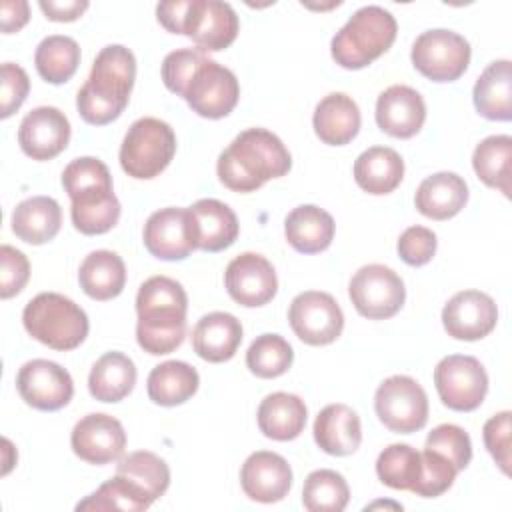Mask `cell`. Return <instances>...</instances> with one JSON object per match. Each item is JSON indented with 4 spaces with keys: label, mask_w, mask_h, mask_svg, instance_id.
<instances>
[{
    "label": "cell",
    "mask_w": 512,
    "mask_h": 512,
    "mask_svg": "<svg viewBox=\"0 0 512 512\" xmlns=\"http://www.w3.org/2000/svg\"><path fill=\"white\" fill-rule=\"evenodd\" d=\"M186 310L188 296L180 282L168 276L144 280L136 294L138 346L152 356L174 352L186 336Z\"/></svg>",
    "instance_id": "obj_1"
},
{
    "label": "cell",
    "mask_w": 512,
    "mask_h": 512,
    "mask_svg": "<svg viewBox=\"0 0 512 512\" xmlns=\"http://www.w3.org/2000/svg\"><path fill=\"white\" fill-rule=\"evenodd\" d=\"M290 152L282 140L264 128L240 132L218 156L220 182L234 192H254L264 182L288 174Z\"/></svg>",
    "instance_id": "obj_2"
},
{
    "label": "cell",
    "mask_w": 512,
    "mask_h": 512,
    "mask_svg": "<svg viewBox=\"0 0 512 512\" xmlns=\"http://www.w3.org/2000/svg\"><path fill=\"white\" fill-rule=\"evenodd\" d=\"M136 78V58L122 44L104 46L94 58L88 80L76 94V108L84 122L104 126L128 106Z\"/></svg>",
    "instance_id": "obj_3"
},
{
    "label": "cell",
    "mask_w": 512,
    "mask_h": 512,
    "mask_svg": "<svg viewBox=\"0 0 512 512\" xmlns=\"http://www.w3.org/2000/svg\"><path fill=\"white\" fill-rule=\"evenodd\" d=\"M62 186L70 196V218L78 232L96 236L112 230L120 218L108 166L94 158H74L62 172Z\"/></svg>",
    "instance_id": "obj_4"
},
{
    "label": "cell",
    "mask_w": 512,
    "mask_h": 512,
    "mask_svg": "<svg viewBox=\"0 0 512 512\" xmlns=\"http://www.w3.org/2000/svg\"><path fill=\"white\" fill-rule=\"evenodd\" d=\"M396 32V18L386 8L362 6L332 38V58L346 70H360L392 46Z\"/></svg>",
    "instance_id": "obj_5"
},
{
    "label": "cell",
    "mask_w": 512,
    "mask_h": 512,
    "mask_svg": "<svg viewBox=\"0 0 512 512\" xmlns=\"http://www.w3.org/2000/svg\"><path fill=\"white\" fill-rule=\"evenodd\" d=\"M22 324L34 340L58 352L78 348L90 328L86 312L58 292L34 296L22 312Z\"/></svg>",
    "instance_id": "obj_6"
},
{
    "label": "cell",
    "mask_w": 512,
    "mask_h": 512,
    "mask_svg": "<svg viewBox=\"0 0 512 512\" xmlns=\"http://www.w3.org/2000/svg\"><path fill=\"white\" fill-rule=\"evenodd\" d=\"M176 154V134L160 118L144 116L130 124L122 146L120 166L136 180H152L172 162Z\"/></svg>",
    "instance_id": "obj_7"
},
{
    "label": "cell",
    "mask_w": 512,
    "mask_h": 512,
    "mask_svg": "<svg viewBox=\"0 0 512 512\" xmlns=\"http://www.w3.org/2000/svg\"><path fill=\"white\" fill-rule=\"evenodd\" d=\"M378 420L392 432L412 434L428 422V398L424 388L410 376L386 378L374 394Z\"/></svg>",
    "instance_id": "obj_8"
},
{
    "label": "cell",
    "mask_w": 512,
    "mask_h": 512,
    "mask_svg": "<svg viewBox=\"0 0 512 512\" xmlns=\"http://www.w3.org/2000/svg\"><path fill=\"white\" fill-rule=\"evenodd\" d=\"M410 58L414 68L428 80L454 82L470 64V44L458 32L434 28L414 40Z\"/></svg>",
    "instance_id": "obj_9"
},
{
    "label": "cell",
    "mask_w": 512,
    "mask_h": 512,
    "mask_svg": "<svg viewBox=\"0 0 512 512\" xmlns=\"http://www.w3.org/2000/svg\"><path fill=\"white\" fill-rule=\"evenodd\" d=\"M434 384L444 406L456 412H472L486 398L488 374L478 358L450 354L436 364Z\"/></svg>",
    "instance_id": "obj_10"
},
{
    "label": "cell",
    "mask_w": 512,
    "mask_h": 512,
    "mask_svg": "<svg viewBox=\"0 0 512 512\" xmlns=\"http://www.w3.org/2000/svg\"><path fill=\"white\" fill-rule=\"evenodd\" d=\"M356 312L370 320L392 318L404 304L406 288L402 278L384 264H366L356 270L348 284Z\"/></svg>",
    "instance_id": "obj_11"
},
{
    "label": "cell",
    "mask_w": 512,
    "mask_h": 512,
    "mask_svg": "<svg viewBox=\"0 0 512 512\" xmlns=\"http://www.w3.org/2000/svg\"><path fill=\"white\" fill-rule=\"evenodd\" d=\"M288 322L304 344L326 346L342 334L344 314L328 292L306 290L290 302Z\"/></svg>",
    "instance_id": "obj_12"
},
{
    "label": "cell",
    "mask_w": 512,
    "mask_h": 512,
    "mask_svg": "<svg viewBox=\"0 0 512 512\" xmlns=\"http://www.w3.org/2000/svg\"><path fill=\"white\" fill-rule=\"evenodd\" d=\"M182 98L198 116L218 120L236 108L240 84L232 70L210 58L196 70Z\"/></svg>",
    "instance_id": "obj_13"
},
{
    "label": "cell",
    "mask_w": 512,
    "mask_h": 512,
    "mask_svg": "<svg viewBox=\"0 0 512 512\" xmlns=\"http://www.w3.org/2000/svg\"><path fill=\"white\" fill-rule=\"evenodd\" d=\"M16 388L22 400L44 412L64 408L74 394V382L66 368L52 360L36 358L22 364L16 374Z\"/></svg>",
    "instance_id": "obj_14"
},
{
    "label": "cell",
    "mask_w": 512,
    "mask_h": 512,
    "mask_svg": "<svg viewBox=\"0 0 512 512\" xmlns=\"http://www.w3.org/2000/svg\"><path fill=\"white\" fill-rule=\"evenodd\" d=\"M238 16L228 2L188 0L182 34L192 38L206 52L228 48L238 36Z\"/></svg>",
    "instance_id": "obj_15"
},
{
    "label": "cell",
    "mask_w": 512,
    "mask_h": 512,
    "mask_svg": "<svg viewBox=\"0 0 512 512\" xmlns=\"http://www.w3.org/2000/svg\"><path fill=\"white\" fill-rule=\"evenodd\" d=\"M72 452L88 464L116 462L126 448V432L120 420L110 414H86L76 422L70 436Z\"/></svg>",
    "instance_id": "obj_16"
},
{
    "label": "cell",
    "mask_w": 512,
    "mask_h": 512,
    "mask_svg": "<svg viewBox=\"0 0 512 512\" xmlns=\"http://www.w3.org/2000/svg\"><path fill=\"white\" fill-rule=\"evenodd\" d=\"M224 284L230 298L246 308L268 304L278 290L274 266L256 252H244L230 260L226 266Z\"/></svg>",
    "instance_id": "obj_17"
},
{
    "label": "cell",
    "mask_w": 512,
    "mask_h": 512,
    "mask_svg": "<svg viewBox=\"0 0 512 512\" xmlns=\"http://www.w3.org/2000/svg\"><path fill=\"white\" fill-rule=\"evenodd\" d=\"M496 322V302L480 290L456 292L442 308L444 330L456 340H480L496 328Z\"/></svg>",
    "instance_id": "obj_18"
},
{
    "label": "cell",
    "mask_w": 512,
    "mask_h": 512,
    "mask_svg": "<svg viewBox=\"0 0 512 512\" xmlns=\"http://www.w3.org/2000/svg\"><path fill=\"white\" fill-rule=\"evenodd\" d=\"M146 250L160 260H184L196 250L188 208H160L144 224Z\"/></svg>",
    "instance_id": "obj_19"
},
{
    "label": "cell",
    "mask_w": 512,
    "mask_h": 512,
    "mask_svg": "<svg viewBox=\"0 0 512 512\" xmlns=\"http://www.w3.org/2000/svg\"><path fill=\"white\" fill-rule=\"evenodd\" d=\"M70 142V122L66 114L54 106H38L30 110L18 128V144L32 160H52Z\"/></svg>",
    "instance_id": "obj_20"
},
{
    "label": "cell",
    "mask_w": 512,
    "mask_h": 512,
    "mask_svg": "<svg viewBox=\"0 0 512 512\" xmlns=\"http://www.w3.org/2000/svg\"><path fill=\"white\" fill-rule=\"evenodd\" d=\"M240 484L250 500L280 502L292 486V468L284 456L268 450L252 452L240 470Z\"/></svg>",
    "instance_id": "obj_21"
},
{
    "label": "cell",
    "mask_w": 512,
    "mask_h": 512,
    "mask_svg": "<svg viewBox=\"0 0 512 512\" xmlns=\"http://www.w3.org/2000/svg\"><path fill=\"white\" fill-rule=\"evenodd\" d=\"M426 120L424 98L410 86L394 84L376 100V124L394 138H412Z\"/></svg>",
    "instance_id": "obj_22"
},
{
    "label": "cell",
    "mask_w": 512,
    "mask_h": 512,
    "mask_svg": "<svg viewBox=\"0 0 512 512\" xmlns=\"http://www.w3.org/2000/svg\"><path fill=\"white\" fill-rule=\"evenodd\" d=\"M188 216L194 244L200 250L220 252L238 238V218L234 210L216 198L196 200L188 206Z\"/></svg>",
    "instance_id": "obj_23"
},
{
    "label": "cell",
    "mask_w": 512,
    "mask_h": 512,
    "mask_svg": "<svg viewBox=\"0 0 512 512\" xmlns=\"http://www.w3.org/2000/svg\"><path fill=\"white\" fill-rule=\"evenodd\" d=\"M242 342V324L228 312L202 316L192 330V348L206 362L230 360Z\"/></svg>",
    "instance_id": "obj_24"
},
{
    "label": "cell",
    "mask_w": 512,
    "mask_h": 512,
    "mask_svg": "<svg viewBox=\"0 0 512 512\" xmlns=\"http://www.w3.org/2000/svg\"><path fill=\"white\" fill-rule=\"evenodd\" d=\"M314 440L326 454L348 456L362 442L358 414L346 404H328L314 420Z\"/></svg>",
    "instance_id": "obj_25"
},
{
    "label": "cell",
    "mask_w": 512,
    "mask_h": 512,
    "mask_svg": "<svg viewBox=\"0 0 512 512\" xmlns=\"http://www.w3.org/2000/svg\"><path fill=\"white\" fill-rule=\"evenodd\" d=\"M312 124L324 144L344 146L352 142L360 130L358 104L344 92H332L316 104Z\"/></svg>",
    "instance_id": "obj_26"
},
{
    "label": "cell",
    "mask_w": 512,
    "mask_h": 512,
    "mask_svg": "<svg viewBox=\"0 0 512 512\" xmlns=\"http://www.w3.org/2000/svg\"><path fill=\"white\" fill-rule=\"evenodd\" d=\"M466 202L468 186L456 172H436L424 178L414 196L418 212L432 220H448L456 216Z\"/></svg>",
    "instance_id": "obj_27"
},
{
    "label": "cell",
    "mask_w": 512,
    "mask_h": 512,
    "mask_svg": "<svg viewBox=\"0 0 512 512\" xmlns=\"http://www.w3.org/2000/svg\"><path fill=\"white\" fill-rule=\"evenodd\" d=\"M306 404L300 396L272 392L258 406V428L266 438L288 442L302 434L306 426Z\"/></svg>",
    "instance_id": "obj_28"
},
{
    "label": "cell",
    "mask_w": 512,
    "mask_h": 512,
    "mask_svg": "<svg viewBox=\"0 0 512 512\" xmlns=\"http://www.w3.org/2000/svg\"><path fill=\"white\" fill-rule=\"evenodd\" d=\"M284 236L296 252H322L332 244L334 218L314 204L296 206L284 220Z\"/></svg>",
    "instance_id": "obj_29"
},
{
    "label": "cell",
    "mask_w": 512,
    "mask_h": 512,
    "mask_svg": "<svg viewBox=\"0 0 512 512\" xmlns=\"http://www.w3.org/2000/svg\"><path fill=\"white\" fill-rule=\"evenodd\" d=\"M402 178L404 160L394 148L372 146L354 162V180L368 194H390L400 186Z\"/></svg>",
    "instance_id": "obj_30"
},
{
    "label": "cell",
    "mask_w": 512,
    "mask_h": 512,
    "mask_svg": "<svg viewBox=\"0 0 512 512\" xmlns=\"http://www.w3.org/2000/svg\"><path fill=\"white\" fill-rule=\"evenodd\" d=\"M62 224L60 204L50 196H32L22 200L12 212V232L26 244L50 242Z\"/></svg>",
    "instance_id": "obj_31"
},
{
    "label": "cell",
    "mask_w": 512,
    "mask_h": 512,
    "mask_svg": "<svg viewBox=\"0 0 512 512\" xmlns=\"http://www.w3.org/2000/svg\"><path fill=\"white\" fill-rule=\"evenodd\" d=\"M474 106L488 120L506 122L512 118V70L510 60H494L474 84Z\"/></svg>",
    "instance_id": "obj_32"
},
{
    "label": "cell",
    "mask_w": 512,
    "mask_h": 512,
    "mask_svg": "<svg viewBox=\"0 0 512 512\" xmlns=\"http://www.w3.org/2000/svg\"><path fill=\"white\" fill-rule=\"evenodd\" d=\"M78 282L86 296L100 302L112 300L126 284L124 260L112 250H94L82 260Z\"/></svg>",
    "instance_id": "obj_33"
},
{
    "label": "cell",
    "mask_w": 512,
    "mask_h": 512,
    "mask_svg": "<svg viewBox=\"0 0 512 512\" xmlns=\"http://www.w3.org/2000/svg\"><path fill=\"white\" fill-rule=\"evenodd\" d=\"M136 384V366L122 352H106L100 356L88 376V390L100 402H120Z\"/></svg>",
    "instance_id": "obj_34"
},
{
    "label": "cell",
    "mask_w": 512,
    "mask_h": 512,
    "mask_svg": "<svg viewBox=\"0 0 512 512\" xmlns=\"http://www.w3.org/2000/svg\"><path fill=\"white\" fill-rule=\"evenodd\" d=\"M198 384L200 376L194 366L182 360H168L152 368L146 388L154 404L178 406L196 394Z\"/></svg>",
    "instance_id": "obj_35"
},
{
    "label": "cell",
    "mask_w": 512,
    "mask_h": 512,
    "mask_svg": "<svg viewBox=\"0 0 512 512\" xmlns=\"http://www.w3.org/2000/svg\"><path fill=\"white\" fill-rule=\"evenodd\" d=\"M512 138L508 134H494L484 138L472 154L476 176L490 188L500 190L510 198V172H512Z\"/></svg>",
    "instance_id": "obj_36"
},
{
    "label": "cell",
    "mask_w": 512,
    "mask_h": 512,
    "mask_svg": "<svg viewBox=\"0 0 512 512\" xmlns=\"http://www.w3.org/2000/svg\"><path fill=\"white\" fill-rule=\"evenodd\" d=\"M38 74L50 84L68 82L80 64V46L74 38L52 34L46 36L34 54Z\"/></svg>",
    "instance_id": "obj_37"
},
{
    "label": "cell",
    "mask_w": 512,
    "mask_h": 512,
    "mask_svg": "<svg viewBox=\"0 0 512 512\" xmlns=\"http://www.w3.org/2000/svg\"><path fill=\"white\" fill-rule=\"evenodd\" d=\"M376 474L394 490L414 492L422 474V454L408 444H390L378 454Z\"/></svg>",
    "instance_id": "obj_38"
},
{
    "label": "cell",
    "mask_w": 512,
    "mask_h": 512,
    "mask_svg": "<svg viewBox=\"0 0 512 512\" xmlns=\"http://www.w3.org/2000/svg\"><path fill=\"white\" fill-rule=\"evenodd\" d=\"M116 474L134 482L152 502L158 500L170 486L168 464L148 450H138L124 456L116 468Z\"/></svg>",
    "instance_id": "obj_39"
},
{
    "label": "cell",
    "mask_w": 512,
    "mask_h": 512,
    "mask_svg": "<svg viewBox=\"0 0 512 512\" xmlns=\"http://www.w3.org/2000/svg\"><path fill=\"white\" fill-rule=\"evenodd\" d=\"M350 500V488L336 470H314L306 476L302 504L310 512H342Z\"/></svg>",
    "instance_id": "obj_40"
},
{
    "label": "cell",
    "mask_w": 512,
    "mask_h": 512,
    "mask_svg": "<svg viewBox=\"0 0 512 512\" xmlns=\"http://www.w3.org/2000/svg\"><path fill=\"white\" fill-rule=\"evenodd\" d=\"M152 500L128 478L116 474L96 492L76 504V510H128L140 512L150 508Z\"/></svg>",
    "instance_id": "obj_41"
},
{
    "label": "cell",
    "mask_w": 512,
    "mask_h": 512,
    "mask_svg": "<svg viewBox=\"0 0 512 512\" xmlns=\"http://www.w3.org/2000/svg\"><path fill=\"white\" fill-rule=\"evenodd\" d=\"M292 362V346L280 334H260L246 350V366L258 378H278Z\"/></svg>",
    "instance_id": "obj_42"
},
{
    "label": "cell",
    "mask_w": 512,
    "mask_h": 512,
    "mask_svg": "<svg viewBox=\"0 0 512 512\" xmlns=\"http://www.w3.org/2000/svg\"><path fill=\"white\" fill-rule=\"evenodd\" d=\"M210 56L206 50L202 48H180V50H174L170 52L164 62H162V80H164V86L178 94V96H184L190 80L194 78L196 70L208 62Z\"/></svg>",
    "instance_id": "obj_43"
},
{
    "label": "cell",
    "mask_w": 512,
    "mask_h": 512,
    "mask_svg": "<svg viewBox=\"0 0 512 512\" xmlns=\"http://www.w3.org/2000/svg\"><path fill=\"white\" fill-rule=\"evenodd\" d=\"M426 450H434L448 458L452 466L460 472L464 470L472 460V442L464 428L456 424H440L436 426L424 442Z\"/></svg>",
    "instance_id": "obj_44"
},
{
    "label": "cell",
    "mask_w": 512,
    "mask_h": 512,
    "mask_svg": "<svg viewBox=\"0 0 512 512\" xmlns=\"http://www.w3.org/2000/svg\"><path fill=\"white\" fill-rule=\"evenodd\" d=\"M422 474L418 486L414 488L416 496L422 498H436L444 494L456 480L458 470L452 466L448 458L434 450H422Z\"/></svg>",
    "instance_id": "obj_45"
},
{
    "label": "cell",
    "mask_w": 512,
    "mask_h": 512,
    "mask_svg": "<svg viewBox=\"0 0 512 512\" xmlns=\"http://www.w3.org/2000/svg\"><path fill=\"white\" fill-rule=\"evenodd\" d=\"M30 278L28 258L14 246L4 244L0 248V298L8 300L22 292Z\"/></svg>",
    "instance_id": "obj_46"
},
{
    "label": "cell",
    "mask_w": 512,
    "mask_h": 512,
    "mask_svg": "<svg viewBox=\"0 0 512 512\" xmlns=\"http://www.w3.org/2000/svg\"><path fill=\"white\" fill-rule=\"evenodd\" d=\"M436 234L426 226H410L398 238V254L408 266H424L436 254Z\"/></svg>",
    "instance_id": "obj_47"
},
{
    "label": "cell",
    "mask_w": 512,
    "mask_h": 512,
    "mask_svg": "<svg viewBox=\"0 0 512 512\" xmlns=\"http://www.w3.org/2000/svg\"><path fill=\"white\" fill-rule=\"evenodd\" d=\"M510 412H498L484 424V444L500 470L510 474Z\"/></svg>",
    "instance_id": "obj_48"
},
{
    "label": "cell",
    "mask_w": 512,
    "mask_h": 512,
    "mask_svg": "<svg viewBox=\"0 0 512 512\" xmlns=\"http://www.w3.org/2000/svg\"><path fill=\"white\" fill-rule=\"evenodd\" d=\"M30 90V80L28 74L22 66L12 64V62H4L2 64V108H0V116L8 118L12 116L22 102L26 100Z\"/></svg>",
    "instance_id": "obj_49"
},
{
    "label": "cell",
    "mask_w": 512,
    "mask_h": 512,
    "mask_svg": "<svg viewBox=\"0 0 512 512\" xmlns=\"http://www.w3.org/2000/svg\"><path fill=\"white\" fill-rule=\"evenodd\" d=\"M88 8L86 0H40V10L46 14L48 20L54 22H72L82 16V12Z\"/></svg>",
    "instance_id": "obj_50"
},
{
    "label": "cell",
    "mask_w": 512,
    "mask_h": 512,
    "mask_svg": "<svg viewBox=\"0 0 512 512\" xmlns=\"http://www.w3.org/2000/svg\"><path fill=\"white\" fill-rule=\"evenodd\" d=\"M0 16H2V32L12 34L18 32L30 18V6L24 0H4L0 4Z\"/></svg>",
    "instance_id": "obj_51"
},
{
    "label": "cell",
    "mask_w": 512,
    "mask_h": 512,
    "mask_svg": "<svg viewBox=\"0 0 512 512\" xmlns=\"http://www.w3.org/2000/svg\"><path fill=\"white\" fill-rule=\"evenodd\" d=\"M188 0H172V2H160L156 6V18L158 22L172 34H182L184 16H186Z\"/></svg>",
    "instance_id": "obj_52"
}]
</instances>
